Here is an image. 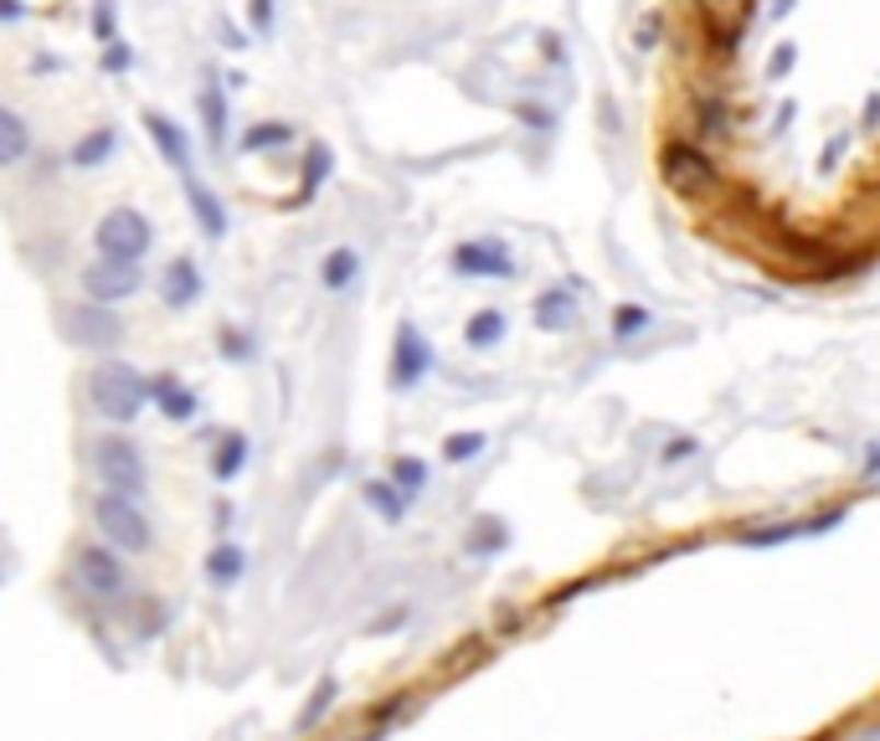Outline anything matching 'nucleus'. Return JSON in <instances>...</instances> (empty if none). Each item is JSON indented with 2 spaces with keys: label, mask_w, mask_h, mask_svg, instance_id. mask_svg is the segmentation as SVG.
<instances>
[{
  "label": "nucleus",
  "mask_w": 880,
  "mask_h": 741,
  "mask_svg": "<svg viewBox=\"0 0 880 741\" xmlns=\"http://www.w3.org/2000/svg\"><path fill=\"white\" fill-rule=\"evenodd\" d=\"M248 469V438L242 433H227V438L217 443V458H212V474H217L221 485H232L238 474Z\"/></svg>",
  "instance_id": "nucleus-17"
},
{
  "label": "nucleus",
  "mask_w": 880,
  "mask_h": 741,
  "mask_svg": "<svg viewBox=\"0 0 880 741\" xmlns=\"http://www.w3.org/2000/svg\"><path fill=\"white\" fill-rule=\"evenodd\" d=\"M72 582H78V592H88L93 603H119L124 592H129V567H124V556L114 551V546L83 540V546L72 551Z\"/></svg>",
  "instance_id": "nucleus-6"
},
{
  "label": "nucleus",
  "mask_w": 880,
  "mask_h": 741,
  "mask_svg": "<svg viewBox=\"0 0 880 741\" xmlns=\"http://www.w3.org/2000/svg\"><path fill=\"white\" fill-rule=\"evenodd\" d=\"M788 5H793V0H773V16H782V11H788Z\"/></svg>",
  "instance_id": "nucleus-35"
},
{
  "label": "nucleus",
  "mask_w": 880,
  "mask_h": 741,
  "mask_svg": "<svg viewBox=\"0 0 880 741\" xmlns=\"http://www.w3.org/2000/svg\"><path fill=\"white\" fill-rule=\"evenodd\" d=\"M324 170H330V150H324V145H315V150H309V175H305V196H309V191H315V185H320V175H324Z\"/></svg>",
  "instance_id": "nucleus-26"
},
{
  "label": "nucleus",
  "mask_w": 880,
  "mask_h": 741,
  "mask_svg": "<svg viewBox=\"0 0 880 741\" xmlns=\"http://www.w3.org/2000/svg\"><path fill=\"white\" fill-rule=\"evenodd\" d=\"M139 284H145V273L135 269V263H88L83 269V294L88 304H103V309H114V304L135 299Z\"/></svg>",
  "instance_id": "nucleus-8"
},
{
  "label": "nucleus",
  "mask_w": 880,
  "mask_h": 741,
  "mask_svg": "<svg viewBox=\"0 0 880 741\" xmlns=\"http://www.w3.org/2000/svg\"><path fill=\"white\" fill-rule=\"evenodd\" d=\"M248 16L258 32H273V0H248Z\"/></svg>",
  "instance_id": "nucleus-30"
},
{
  "label": "nucleus",
  "mask_w": 880,
  "mask_h": 741,
  "mask_svg": "<svg viewBox=\"0 0 880 741\" xmlns=\"http://www.w3.org/2000/svg\"><path fill=\"white\" fill-rule=\"evenodd\" d=\"M366 500H372V505L381 510L387 521H397V515H402V505H407V494H397L391 485H366Z\"/></svg>",
  "instance_id": "nucleus-24"
},
{
  "label": "nucleus",
  "mask_w": 880,
  "mask_h": 741,
  "mask_svg": "<svg viewBox=\"0 0 880 741\" xmlns=\"http://www.w3.org/2000/svg\"><path fill=\"white\" fill-rule=\"evenodd\" d=\"M150 397L160 402V412H165L170 422H191V418H196V407H202V402H196V391H191L186 381H175V376H155Z\"/></svg>",
  "instance_id": "nucleus-13"
},
{
  "label": "nucleus",
  "mask_w": 880,
  "mask_h": 741,
  "mask_svg": "<svg viewBox=\"0 0 880 741\" xmlns=\"http://www.w3.org/2000/svg\"><path fill=\"white\" fill-rule=\"evenodd\" d=\"M114 145H119V135L114 129H93V135H83L78 145H72V166L78 170H99L108 155H114Z\"/></svg>",
  "instance_id": "nucleus-18"
},
{
  "label": "nucleus",
  "mask_w": 880,
  "mask_h": 741,
  "mask_svg": "<svg viewBox=\"0 0 880 741\" xmlns=\"http://www.w3.org/2000/svg\"><path fill=\"white\" fill-rule=\"evenodd\" d=\"M356 273H361V258L351 253V248H335V253L324 258V288H345Z\"/></svg>",
  "instance_id": "nucleus-20"
},
{
  "label": "nucleus",
  "mask_w": 880,
  "mask_h": 741,
  "mask_svg": "<svg viewBox=\"0 0 880 741\" xmlns=\"http://www.w3.org/2000/svg\"><path fill=\"white\" fill-rule=\"evenodd\" d=\"M288 124H258V129H248L242 135V150H273V145H288Z\"/></svg>",
  "instance_id": "nucleus-23"
},
{
  "label": "nucleus",
  "mask_w": 880,
  "mask_h": 741,
  "mask_svg": "<svg viewBox=\"0 0 880 741\" xmlns=\"http://www.w3.org/2000/svg\"><path fill=\"white\" fill-rule=\"evenodd\" d=\"M643 320H649L643 309H618V330H624V335H633V330H639Z\"/></svg>",
  "instance_id": "nucleus-32"
},
{
  "label": "nucleus",
  "mask_w": 880,
  "mask_h": 741,
  "mask_svg": "<svg viewBox=\"0 0 880 741\" xmlns=\"http://www.w3.org/2000/svg\"><path fill=\"white\" fill-rule=\"evenodd\" d=\"M32 155V129H26V118L11 114V109H0V166H21Z\"/></svg>",
  "instance_id": "nucleus-15"
},
{
  "label": "nucleus",
  "mask_w": 880,
  "mask_h": 741,
  "mask_svg": "<svg viewBox=\"0 0 880 741\" xmlns=\"http://www.w3.org/2000/svg\"><path fill=\"white\" fill-rule=\"evenodd\" d=\"M206 577H212V588H238L242 577H248V551H242L238 540L212 546V556H206Z\"/></svg>",
  "instance_id": "nucleus-14"
},
{
  "label": "nucleus",
  "mask_w": 880,
  "mask_h": 741,
  "mask_svg": "<svg viewBox=\"0 0 880 741\" xmlns=\"http://www.w3.org/2000/svg\"><path fill=\"white\" fill-rule=\"evenodd\" d=\"M57 320H62V335H68L72 345H83V351H114L124 340L119 315L103 309V304H68Z\"/></svg>",
  "instance_id": "nucleus-7"
},
{
  "label": "nucleus",
  "mask_w": 880,
  "mask_h": 741,
  "mask_svg": "<svg viewBox=\"0 0 880 741\" xmlns=\"http://www.w3.org/2000/svg\"><path fill=\"white\" fill-rule=\"evenodd\" d=\"M660 175H664V185H670L675 196H685V202H706V196L721 191V166H716L700 145H685V139L664 145Z\"/></svg>",
  "instance_id": "nucleus-5"
},
{
  "label": "nucleus",
  "mask_w": 880,
  "mask_h": 741,
  "mask_svg": "<svg viewBox=\"0 0 880 741\" xmlns=\"http://www.w3.org/2000/svg\"><path fill=\"white\" fill-rule=\"evenodd\" d=\"M454 269L469 273V278H510L515 263H510V253L500 242H464L454 253Z\"/></svg>",
  "instance_id": "nucleus-10"
},
{
  "label": "nucleus",
  "mask_w": 880,
  "mask_h": 741,
  "mask_svg": "<svg viewBox=\"0 0 880 741\" xmlns=\"http://www.w3.org/2000/svg\"><path fill=\"white\" fill-rule=\"evenodd\" d=\"M93 248H99L103 263H145V253L155 248V227L145 212L135 206H114L108 217L93 227Z\"/></svg>",
  "instance_id": "nucleus-4"
},
{
  "label": "nucleus",
  "mask_w": 880,
  "mask_h": 741,
  "mask_svg": "<svg viewBox=\"0 0 880 741\" xmlns=\"http://www.w3.org/2000/svg\"><path fill=\"white\" fill-rule=\"evenodd\" d=\"M160 299H165L170 309H191V304L202 299V269H196L191 258H170L165 273H160Z\"/></svg>",
  "instance_id": "nucleus-12"
},
{
  "label": "nucleus",
  "mask_w": 880,
  "mask_h": 741,
  "mask_svg": "<svg viewBox=\"0 0 880 741\" xmlns=\"http://www.w3.org/2000/svg\"><path fill=\"white\" fill-rule=\"evenodd\" d=\"M145 402H150V381H145L129 361H99V366L88 371V407H93L103 422L129 428V422L145 412Z\"/></svg>",
  "instance_id": "nucleus-1"
},
{
  "label": "nucleus",
  "mask_w": 880,
  "mask_h": 741,
  "mask_svg": "<svg viewBox=\"0 0 880 741\" xmlns=\"http://www.w3.org/2000/svg\"><path fill=\"white\" fill-rule=\"evenodd\" d=\"M221 351H227V355H248V340H238V335H221Z\"/></svg>",
  "instance_id": "nucleus-33"
},
{
  "label": "nucleus",
  "mask_w": 880,
  "mask_h": 741,
  "mask_svg": "<svg viewBox=\"0 0 880 741\" xmlns=\"http://www.w3.org/2000/svg\"><path fill=\"white\" fill-rule=\"evenodd\" d=\"M500 335H505V315L500 309H484V315L469 320V345H494Z\"/></svg>",
  "instance_id": "nucleus-22"
},
{
  "label": "nucleus",
  "mask_w": 880,
  "mask_h": 741,
  "mask_svg": "<svg viewBox=\"0 0 880 741\" xmlns=\"http://www.w3.org/2000/svg\"><path fill=\"white\" fill-rule=\"evenodd\" d=\"M103 68H108V72H124V68H129V47L108 42V47H103Z\"/></svg>",
  "instance_id": "nucleus-31"
},
{
  "label": "nucleus",
  "mask_w": 880,
  "mask_h": 741,
  "mask_svg": "<svg viewBox=\"0 0 880 741\" xmlns=\"http://www.w3.org/2000/svg\"><path fill=\"white\" fill-rule=\"evenodd\" d=\"M93 474H99V485L114 489V494H129V500H145V494H150V464L139 454V443L119 438V433L93 443Z\"/></svg>",
  "instance_id": "nucleus-3"
},
{
  "label": "nucleus",
  "mask_w": 880,
  "mask_h": 741,
  "mask_svg": "<svg viewBox=\"0 0 880 741\" xmlns=\"http://www.w3.org/2000/svg\"><path fill=\"white\" fill-rule=\"evenodd\" d=\"M397 485H402L407 494H412V489L423 485V464H412V458H402V464H397Z\"/></svg>",
  "instance_id": "nucleus-29"
},
{
  "label": "nucleus",
  "mask_w": 880,
  "mask_h": 741,
  "mask_svg": "<svg viewBox=\"0 0 880 741\" xmlns=\"http://www.w3.org/2000/svg\"><path fill=\"white\" fill-rule=\"evenodd\" d=\"M479 448H484V438H479V433H464V438L443 443V454H448V458H469V454H479Z\"/></svg>",
  "instance_id": "nucleus-27"
},
{
  "label": "nucleus",
  "mask_w": 880,
  "mask_h": 741,
  "mask_svg": "<svg viewBox=\"0 0 880 741\" xmlns=\"http://www.w3.org/2000/svg\"><path fill=\"white\" fill-rule=\"evenodd\" d=\"M186 196H191V212H196V221H202V232L206 237H227V212H221V202L206 191V185L191 181L186 185Z\"/></svg>",
  "instance_id": "nucleus-16"
},
{
  "label": "nucleus",
  "mask_w": 880,
  "mask_h": 741,
  "mask_svg": "<svg viewBox=\"0 0 880 741\" xmlns=\"http://www.w3.org/2000/svg\"><path fill=\"white\" fill-rule=\"evenodd\" d=\"M0 16H5V21L21 16V0H0Z\"/></svg>",
  "instance_id": "nucleus-34"
},
{
  "label": "nucleus",
  "mask_w": 880,
  "mask_h": 741,
  "mask_svg": "<svg viewBox=\"0 0 880 741\" xmlns=\"http://www.w3.org/2000/svg\"><path fill=\"white\" fill-rule=\"evenodd\" d=\"M145 129H150L155 150L165 155V166L186 175V170H191V139H186V129H181V124H175L170 114H155V109L145 114Z\"/></svg>",
  "instance_id": "nucleus-11"
},
{
  "label": "nucleus",
  "mask_w": 880,
  "mask_h": 741,
  "mask_svg": "<svg viewBox=\"0 0 880 741\" xmlns=\"http://www.w3.org/2000/svg\"><path fill=\"white\" fill-rule=\"evenodd\" d=\"M427 366H433L427 340L418 335L412 324H402V330H397V351H391V381H397V387H418Z\"/></svg>",
  "instance_id": "nucleus-9"
},
{
  "label": "nucleus",
  "mask_w": 880,
  "mask_h": 741,
  "mask_svg": "<svg viewBox=\"0 0 880 741\" xmlns=\"http://www.w3.org/2000/svg\"><path fill=\"white\" fill-rule=\"evenodd\" d=\"M202 114H206V139H212V145H221V139H227V99H221L217 78L202 88Z\"/></svg>",
  "instance_id": "nucleus-19"
},
{
  "label": "nucleus",
  "mask_w": 880,
  "mask_h": 741,
  "mask_svg": "<svg viewBox=\"0 0 880 741\" xmlns=\"http://www.w3.org/2000/svg\"><path fill=\"white\" fill-rule=\"evenodd\" d=\"M93 26H99V42H114V0H99V11H93Z\"/></svg>",
  "instance_id": "nucleus-28"
},
{
  "label": "nucleus",
  "mask_w": 880,
  "mask_h": 741,
  "mask_svg": "<svg viewBox=\"0 0 880 741\" xmlns=\"http://www.w3.org/2000/svg\"><path fill=\"white\" fill-rule=\"evenodd\" d=\"M793 62H798V47H793V42H782V47L767 57V78H773V83H778V78H788V72H793Z\"/></svg>",
  "instance_id": "nucleus-25"
},
{
  "label": "nucleus",
  "mask_w": 880,
  "mask_h": 741,
  "mask_svg": "<svg viewBox=\"0 0 880 741\" xmlns=\"http://www.w3.org/2000/svg\"><path fill=\"white\" fill-rule=\"evenodd\" d=\"M700 5H706V21H716V26H736V32H742L746 16H752L746 0H700Z\"/></svg>",
  "instance_id": "nucleus-21"
},
{
  "label": "nucleus",
  "mask_w": 880,
  "mask_h": 741,
  "mask_svg": "<svg viewBox=\"0 0 880 741\" xmlns=\"http://www.w3.org/2000/svg\"><path fill=\"white\" fill-rule=\"evenodd\" d=\"M93 531L103 536V546H114L119 556L155 551V525H150V515H145V505L129 500V494H114V489H99V494H93Z\"/></svg>",
  "instance_id": "nucleus-2"
}]
</instances>
